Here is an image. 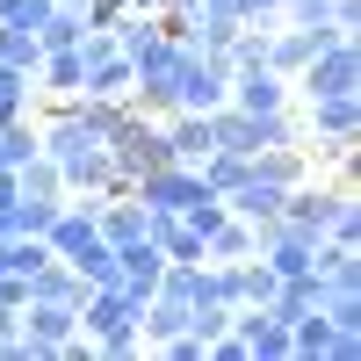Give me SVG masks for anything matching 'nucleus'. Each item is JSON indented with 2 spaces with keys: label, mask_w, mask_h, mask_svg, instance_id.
<instances>
[{
  "label": "nucleus",
  "mask_w": 361,
  "mask_h": 361,
  "mask_svg": "<svg viewBox=\"0 0 361 361\" xmlns=\"http://www.w3.org/2000/svg\"><path fill=\"white\" fill-rule=\"evenodd\" d=\"M15 8H22V0H0V22H15Z\"/></svg>",
  "instance_id": "obj_23"
},
{
  "label": "nucleus",
  "mask_w": 361,
  "mask_h": 361,
  "mask_svg": "<svg viewBox=\"0 0 361 361\" xmlns=\"http://www.w3.org/2000/svg\"><path fill=\"white\" fill-rule=\"evenodd\" d=\"M80 296H87V282L73 275V260H58V253L22 275V304H80Z\"/></svg>",
  "instance_id": "obj_6"
},
{
  "label": "nucleus",
  "mask_w": 361,
  "mask_h": 361,
  "mask_svg": "<svg viewBox=\"0 0 361 361\" xmlns=\"http://www.w3.org/2000/svg\"><path fill=\"white\" fill-rule=\"evenodd\" d=\"M325 246H361V202H354V188H347V180H340L333 217H325Z\"/></svg>",
  "instance_id": "obj_14"
},
{
  "label": "nucleus",
  "mask_w": 361,
  "mask_h": 361,
  "mask_svg": "<svg viewBox=\"0 0 361 361\" xmlns=\"http://www.w3.org/2000/svg\"><path fill=\"white\" fill-rule=\"evenodd\" d=\"M37 58H44L37 29H22V22H0V66H22L29 80H37Z\"/></svg>",
  "instance_id": "obj_13"
},
{
  "label": "nucleus",
  "mask_w": 361,
  "mask_h": 361,
  "mask_svg": "<svg viewBox=\"0 0 361 361\" xmlns=\"http://www.w3.org/2000/svg\"><path fill=\"white\" fill-rule=\"evenodd\" d=\"M188 22H195V44H202V51H224V44L238 37V29H246L238 0H202V8H195Z\"/></svg>",
  "instance_id": "obj_10"
},
{
  "label": "nucleus",
  "mask_w": 361,
  "mask_h": 361,
  "mask_svg": "<svg viewBox=\"0 0 361 361\" xmlns=\"http://www.w3.org/2000/svg\"><path fill=\"white\" fill-rule=\"evenodd\" d=\"M73 275H80L87 289L116 282V246H109V238H94V246H80V253H73Z\"/></svg>",
  "instance_id": "obj_15"
},
{
  "label": "nucleus",
  "mask_w": 361,
  "mask_h": 361,
  "mask_svg": "<svg viewBox=\"0 0 361 361\" xmlns=\"http://www.w3.org/2000/svg\"><path fill=\"white\" fill-rule=\"evenodd\" d=\"M238 15L246 22H282V0H238Z\"/></svg>",
  "instance_id": "obj_20"
},
{
  "label": "nucleus",
  "mask_w": 361,
  "mask_h": 361,
  "mask_svg": "<svg viewBox=\"0 0 361 361\" xmlns=\"http://www.w3.org/2000/svg\"><path fill=\"white\" fill-rule=\"evenodd\" d=\"M304 137H361V94H318L304 102Z\"/></svg>",
  "instance_id": "obj_5"
},
{
  "label": "nucleus",
  "mask_w": 361,
  "mask_h": 361,
  "mask_svg": "<svg viewBox=\"0 0 361 361\" xmlns=\"http://www.w3.org/2000/svg\"><path fill=\"white\" fill-rule=\"evenodd\" d=\"M80 333L94 340V354H137L145 333H137V296L123 282H102L80 296Z\"/></svg>",
  "instance_id": "obj_1"
},
{
  "label": "nucleus",
  "mask_w": 361,
  "mask_h": 361,
  "mask_svg": "<svg viewBox=\"0 0 361 361\" xmlns=\"http://www.w3.org/2000/svg\"><path fill=\"white\" fill-rule=\"evenodd\" d=\"M282 195H289V188H275V180H260V173L246 166V180L224 195V209H231V217H246V224H267V217H282Z\"/></svg>",
  "instance_id": "obj_8"
},
{
  "label": "nucleus",
  "mask_w": 361,
  "mask_h": 361,
  "mask_svg": "<svg viewBox=\"0 0 361 361\" xmlns=\"http://www.w3.org/2000/svg\"><path fill=\"white\" fill-rule=\"evenodd\" d=\"M15 333H22V311L8 304V296H0V340H15Z\"/></svg>",
  "instance_id": "obj_22"
},
{
  "label": "nucleus",
  "mask_w": 361,
  "mask_h": 361,
  "mask_svg": "<svg viewBox=\"0 0 361 361\" xmlns=\"http://www.w3.org/2000/svg\"><path fill=\"white\" fill-rule=\"evenodd\" d=\"M44 15H51V0H22V8H15L22 29H44Z\"/></svg>",
  "instance_id": "obj_21"
},
{
  "label": "nucleus",
  "mask_w": 361,
  "mask_h": 361,
  "mask_svg": "<svg viewBox=\"0 0 361 361\" xmlns=\"http://www.w3.org/2000/svg\"><path fill=\"white\" fill-rule=\"evenodd\" d=\"M80 80H87V66H80V44H66V51H44V58H37V94L66 102V94H80Z\"/></svg>",
  "instance_id": "obj_9"
},
{
  "label": "nucleus",
  "mask_w": 361,
  "mask_h": 361,
  "mask_svg": "<svg viewBox=\"0 0 361 361\" xmlns=\"http://www.w3.org/2000/svg\"><path fill=\"white\" fill-rule=\"evenodd\" d=\"M231 340L246 347V361H289V325L267 304H238L231 311Z\"/></svg>",
  "instance_id": "obj_3"
},
{
  "label": "nucleus",
  "mask_w": 361,
  "mask_h": 361,
  "mask_svg": "<svg viewBox=\"0 0 361 361\" xmlns=\"http://www.w3.org/2000/svg\"><path fill=\"white\" fill-rule=\"evenodd\" d=\"M73 8H80V0H73Z\"/></svg>",
  "instance_id": "obj_24"
},
{
  "label": "nucleus",
  "mask_w": 361,
  "mask_h": 361,
  "mask_svg": "<svg viewBox=\"0 0 361 361\" xmlns=\"http://www.w3.org/2000/svg\"><path fill=\"white\" fill-rule=\"evenodd\" d=\"M325 22H333L340 37H354V29H361V0H333V15H325Z\"/></svg>",
  "instance_id": "obj_19"
},
{
  "label": "nucleus",
  "mask_w": 361,
  "mask_h": 361,
  "mask_svg": "<svg viewBox=\"0 0 361 361\" xmlns=\"http://www.w3.org/2000/svg\"><path fill=\"white\" fill-rule=\"evenodd\" d=\"M289 87H296L304 102H318V94H361V44H354V37L318 44L304 66L289 73Z\"/></svg>",
  "instance_id": "obj_2"
},
{
  "label": "nucleus",
  "mask_w": 361,
  "mask_h": 361,
  "mask_svg": "<svg viewBox=\"0 0 361 361\" xmlns=\"http://www.w3.org/2000/svg\"><path fill=\"white\" fill-rule=\"evenodd\" d=\"M0 246H8V275H29V267H44V260H51L44 238H0Z\"/></svg>",
  "instance_id": "obj_17"
},
{
  "label": "nucleus",
  "mask_w": 361,
  "mask_h": 361,
  "mask_svg": "<svg viewBox=\"0 0 361 361\" xmlns=\"http://www.w3.org/2000/svg\"><path fill=\"white\" fill-rule=\"evenodd\" d=\"M87 37V15L73 8V0H51V15H44V29H37V44L44 51H66V44H80Z\"/></svg>",
  "instance_id": "obj_12"
},
{
  "label": "nucleus",
  "mask_w": 361,
  "mask_h": 361,
  "mask_svg": "<svg viewBox=\"0 0 361 361\" xmlns=\"http://www.w3.org/2000/svg\"><path fill=\"white\" fill-rule=\"evenodd\" d=\"M22 333L58 361V347L80 333V304H22Z\"/></svg>",
  "instance_id": "obj_7"
},
{
  "label": "nucleus",
  "mask_w": 361,
  "mask_h": 361,
  "mask_svg": "<svg viewBox=\"0 0 361 361\" xmlns=\"http://www.w3.org/2000/svg\"><path fill=\"white\" fill-rule=\"evenodd\" d=\"M224 102H231V109H246V116H260V109H289V80H282L275 66H231Z\"/></svg>",
  "instance_id": "obj_4"
},
{
  "label": "nucleus",
  "mask_w": 361,
  "mask_h": 361,
  "mask_svg": "<svg viewBox=\"0 0 361 361\" xmlns=\"http://www.w3.org/2000/svg\"><path fill=\"white\" fill-rule=\"evenodd\" d=\"M15 195H37V202H58V195H66V173H58V159H22L15 166Z\"/></svg>",
  "instance_id": "obj_11"
},
{
  "label": "nucleus",
  "mask_w": 361,
  "mask_h": 361,
  "mask_svg": "<svg viewBox=\"0 0 361 361\" xmlns=\"http://www.w3.org/2000/svg\"><path fill=\"white\" fill-rule=\"evenodd\" d=\"M80 15H87V29H116L130 15V0H80Z\"/></svg>",
  "instance_id": "obj_18"
},
{
  "label": "nucleus",
  "mask_w": 361,
  "mask_h": 361,
  "mask_svg": "<svg viewBox=\"0 0 361 361\" xmlns=\"http://www.w3.org/2000/svg\"><path fill=\"white\" fill-rule=\"evenodd\" d=\"M29 94H37V80H29L22 66H0V123L29 116Z\"/></svg>",
  "instance_id": "obj_16"
}]
</instances>
